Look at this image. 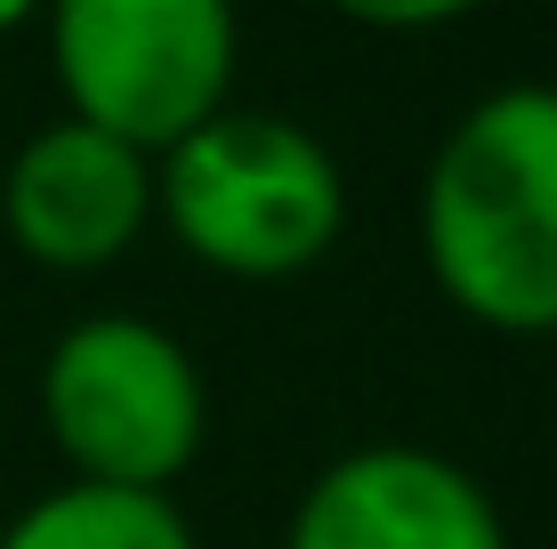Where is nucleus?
<instances>
[{
    "label": "nucleus",
    "instance_id": "obj_2",
    "mask_svg": "<svg viewBox=\"0 0 557 549\" xmlns=\"http://www.w3.org/2000/svg\"><path fill=\"white\" fill-rule=\"evenodd\" d=\"M153 226L226 283H292L348 235V170L292 113L219 105L153 154Z\"/></svg>",
    "mask_w": 557,
    "mask_h": 549
},
{
    "label": "nucleus",
    "instance_id": "obj_8",
    "mask_svg": "<svg viewBox=\"0 0 557 549\" xmlns=\"http://www.w3.org/2000/svg\"><path fill=\"white\" fill-rule=\"evenodd\" d=\"M323 9L363 33H445L460 16H476L485 0H323Z\"/></svg>",
    "mask_w": 557,
    "mask_h": 549
},
{
    "label": "nucleus",
    "instance_id": "obj_6",
    "mask_svg": "<svg viewBox=\"0 0 557 549\" xmlns=\"http://www.w3.org/2000/svg\"><path fill=\"white\" fill-rule=\"evenodd\" d=\"M0 235L41 275L122 267L153 235V154L57 113L0 170Z\"/></svg>",
    "mask_w": 557,
    "mask_h": 549
},
{
    "label": "nucleus",
    "instance_id": "obj_3",
    "mask_svg": "<svg viewBox=\"0 0 557 549\" xmlns=\"http://www.w3.org/2000/svg\"><path fill=\"white\" fill-rule=\"evenodd\" d=\"M57 461L89 485L178 494L210 445V380L170 324L138 308H89L49 339L33 380Z\"/></svg>",
    "mask_w": 557,
    "mask_h": 549
},
{
    "label": "nucleus",
    "instance_id": "obj_5",
    "mask_svg": "<svg viewBox=\"0 0 557 549\" xmlns=\"http://www.w3.org/2000/svg\"><path fill=\"white\" fill-rule=\"evenodd\" d=\"M283 549H517L493 485L436 445H348L299 485Z\"/></svg>",
    "mask_w": 557,
    "mask_h": 549
},
{
    "label": "nucleus",
    "instance_id": "obj_1",
    "mask_svg": "<svg viewBox=\"0 0 557 549\" xmlns=\"http://www.w3.org/2000/svg\"><path fill=\"white\" fill-rule=\"evenodd\" d=\"M420 267L502 339H557V82H502L420 170Z\"/></svg>",
    "mask_w": 557,
    "mask_h": 549
},
{
    "label": "nucleus",
    "instance_id": "obj_9",
    "mask_svg": "<svg viewBox=\"0 0 557 549\" xmlns=\"http://www.w3.org/2000/svg\"><path fill=\"white\" fill-rule=\"evenodd\" d=\"M25 25H41V0H0V41L25 33Z\"/></svg>",
    "mask_w": 557,
    "mask_h": 549
},
{
    "label": "nucleus",
    "instance_id": "obj_7",
    "mask_svg": "<svg viewBox=\"0 0 557 549\" xmlns=\"http://www.w3.org/2000/svg\"><path fill=\"white\" fill-rule=\"evenodd\" d=\"M0 549H202V541L178 494H129V485L65 477L0 525Z\"/></svg>",
    "mask_w": 557,
    "mask_h": 549
},
{
    "label": "nucleus",
    "instance_id": "obj_4",
    "mask_svg": "<svg viewBox=\"0 0 557 549\" xmlns=\"http://www.w3.org/2000/svg\"><path fill=\"white\" fill-rule=\"evenodd\" d=\"M41 41L65 113L138 154L178 146L243 82L235 0H41Z\"/></svg>",
    "mask_w": 557,
    "mask_h": 549
}]
</instances>
